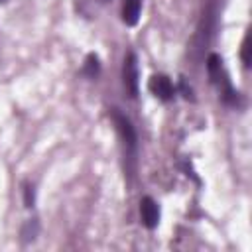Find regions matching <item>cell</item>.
<instances>
[{"instance_id":"obj_4","label":"cell","mask_w":252,"mask_h":252,"mask_svg":"<svg viewBox=\"0 0 252 252\" xmlns=\"http://www.w3.org/2000/svg\"><path fill=\"white\" fill-rule=\"evenodd\" d=\"M152 94H156L159 100H171L173 94H175V89H173V83L165 77V75H154L148 83Z\"/></svg>"},{"instance_id":"obj_8","label":"cell","mask_w":252,"mask_h":252,"mask_svg":"<svg viewBox=\"0 0 252 252\" xmlns=\"http://www.w3.org/2000/svg\"><path fill=\"white\" fill-rule=\"evenodd\" d=\"M24 193H26V207H32V205H33V187L26 185Z\"/></svg>"},{"instance_id":"obj_9","label":"cell","mask_w":252,"mask_h":252,"mask_svg":"<svg viewBox=\"0 0 252 252\" xmlns=\"http://www.w3.org/2000/svg\"><path fill=\"white\" fill-rule=\"evenodd\" d=\"M0 2H2V0H0Z\"/></svg>"},{"instance_id":"obj_7","label":"cell","mask_w":252,"mask_h":252,"mask_svg":"<svg viewBox=\"0 0 252 252\" xmlns=\"http://www.w3.org/2000/svg\"><path fill=\"white\" fill-rule=\"evenodd\" d=\"M98 71H100V65H98V57H96V55H89V57H87V61H85L83 73H85L87 77L94 79V77L98 75Z\"/></svg>"},{"instance_id":"obj_5","label":"cell","mask_w":252,"mask_h":252,"mask_svg":"<svg viewBox=\"0 0 252 252\" xmlns=\"http://www.w3.org/2000/svg\"><path fill=\"white\" fill-rule=\"evenodd\" d=\"M140 217L146 228H156L159 222V207L152 197H144L140 201Z\"/></svg>"},{"instance_id":"obj_1","label":"cell","mask_w":252,"mask_h":252,"mask_svg":"<svg viewBox=\"0 0 252 252\" xmlns=\"http://www.w3.org/2000/svg\"><path fill=\"white\" fill-rule=\"evenodd\" d=\"M207 71H209V77H211L213 85L219 89L220 98H222L226 104L236 106L238 100H240V96H238V93L232 89L230 79H228V75L224 73V69H222V61H220L219 55H215V53L209 55V59H207Z\"/></svg>"},{"instance_id":"obj_3","label":"cell","mask_w":252,"mask_h":252,"mask_svg":"<svg viewBox=\"0 0 252 252\" xmlns=\"http://www.w3.org/2000/svg\"><path fill=\"white\" fill-rule=\"evenodd\" d=\"M122 83H124V89L128 91L130 96H136L138 94V59H136L134 53H128L124 57Z\"/></svg>"},{"instance_id":"obj_6","label":"cell","mask_w":252,"mask_h":252,"mask_svg":"<svg viewBox=\"0 0 252 252\" xmlns=\"http://www.w3.org/2000/svg\"><path fill=\"white\" fill-rule=\"evenodd\" d=\"M142 12V0H124L122 4V22L126 26H136Z\"/></svg>"},{"instance_id":"obj_2","label":"cell","mask_w":252,"mask_h":252,"mask_svg":"<svg viewBox=\"0 0 252 252\" xmlns=\"http://www.w3.org/2000/svg\"><path fill=\"white\" fill-rule=\"evenodd\" d=\"M112 122L124 142V152H126V158L130 159V167L128 171H134V165H136V152H138V138H136V130L132 126V122L122 114L118 112L116 108L112 110Z\"/></svg>"}]
</instances>
